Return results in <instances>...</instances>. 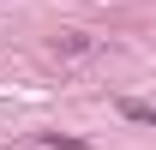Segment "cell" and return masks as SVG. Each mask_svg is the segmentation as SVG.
I'll list each match as a JSON object with an SVG mask.
<instances>
[{
    "label": "cell",
    "instance_id": "1",
    "mask_svg": "<svg viewBox=\"0 0 156 150\" xmlns=\"http://www.w3.org/2000/svg\"><path fill=\"white\" fill-rule=\"evenodd\" d=\"M120 114L138 120V126H156V108H150V102H120Z\"/></svg>",
    "mask_w": 156,
    "mask_h": 150
}]
</instances>
